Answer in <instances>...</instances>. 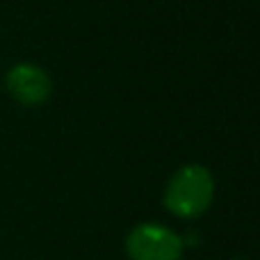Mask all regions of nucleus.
Wrapping results in <instances>:
<instances>
[{
	"label": "nucleus",
	"instance_id": "1",
	"mask_svg": "<svg viewBox=\"0 0 260 260\" xmlns=\"http://www.w3.org/2000/svg\"><path fill=\"white\" fill-rule=\"evenodd\" d=\"M165 208L180 219H197L215 201V178L203 165L189 162L174 171L162 194Z\"/></svg>",
	"mask_w": 260,
	"mask_h": 260
},
{
	"label": "nucleus",
	"instance_id": "3",
	"mask_svg": "<svg viewBox=\"0 0 260 260\" xmlns=\"http://www.w3.org/2000/svg\"><path fill=\"white\" fill-rule=\"evenodd\" d=\"M5 89L23 108H39L53 96V78L39 64L18 62L5 73Z\"/></svg>",
	"mask_w": 260,
	"mask_h": 260
},
{
	"label": "nucleus",
	"instance_id": "2",
	"mask_svg": "<svg viewBox=\"0 0 260 260\" xmlns=\"http://www.w3.org/2000/svg\"><path fill=\"white\" fill-rule=\"evenodd\" d=\"M185 242L169 226L146 221L135 226L126 238V253L130 260H180Z\"/></svg>",
	"mask_w": 260,
	"mask_h": 260
},
{
	"label": "nucleus",
	"instance_id": "4",
	"mask_svg": "<svg viewBox=\"0 0 260 260\" xmlns=\"http://www.w3.org/2000/svg\"><path fill=\"white\" fill-rule=\"evenodd\" d=\"M235 260H244V258H235Z\"/></svg>",
	"mask_w": 260,
	"mask_h": 260
}]
</instances>
